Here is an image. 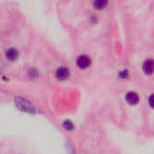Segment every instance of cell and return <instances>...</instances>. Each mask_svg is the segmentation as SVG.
I'll list each match as a JSON object with an SVG mask.
<instances>
[{
  "label": "cell",
  "mask_w": 154,
  "mask_h": 154,
  "mask_svg": "<svg viewBox=\"0 0 154 154\" xmlns=\"http://www.w3.org/2000/svg\"><path fill=\"white\" fill-rule=\"evenodd\" d=\"M107 4L108 3L106 1H102V0L96 1V2H94V7L96 9H104L107 5Z\"/></svg>",
  "instance_id": "7"
},
{
  "label": "cell",
  "mask_w": 154,
  "mask_h": 154,
  "mask_svg": "<svg viewBox=\"0 0 154 154\" xmlns=\"http://www.w3.org/2000/svg\"><path fill=\"white\" fill-rule=\"evenodd\" d=\"M126 101L131 105H135L139 102V96L135 92H128L125 97Z\"/></svg>",
  "instance_id": "5"
},
{
  "label": "cell",
  "mask_w": 154,
  "mask_h": 154,
  "mask_svg": "<svg viewBox=\"0 0 154 154\" xmlns=\"http://www.w3.org/2000/svg\"><path fill=\"white\" fill-rule=\"evenodd\" d=\"M77 64L80 69H87L90 66L91 60L88 56L87 55H80L77 59Z\"/></svg>",
  "instance_id": "2"
},
{
  "label": "cell",
  "mask_w": 154,
  "mask_h": 154,
  "mask_svg": "<svg viewBox=\"0 0 154 154\" xmlns=\"http://www.w3.org/2000/svg\"><path fill=\"white\" fill-rule=\"evenodd\" d=\"M15 104L16 106L25 112H29V113H33L34 112V107L32 106V105H31L27 100L22 99V98H16L15 99Z\"/></svg>",
  "instance_id": "1"
},
{
  "label": "cell",
  "mask_w": 154,
  "mask_h": 154,
  "mask_svg": "<svg viewBox=\"0 0 154 154\" xmlns=\"http://www.w3.org/2000/svg\"><path fill=\"white\" fill-rule=\"evenodd\" d=\"M143 71L145 74L151 75L153 72V60L152 59H149L144 61L143 66Z\"/></svg>",
  "instance_id": "4"
},
{
  "label": "cell",
  "mask_w": 154,
  "mask_h": 154,
  "mask_svg": "<svg viewBox=\"0 0 154 154\" xmlns=\"http://www.w3.org/2000/svg\"><path fill=\"white\" fill-rule=\"evenodd\" d=\"M69 76V71L65 67H60L56 70V78L60 80H65Z\"/></svg>",
  "instance_id": "3"
},
{
  "label": "cell",
  "mask_w": 154,
  "mask_h": 154,
  "mask_svg": "<svg viewBox=\"0 0 154 154\" xmlns=\"http://www.w3.org/2000/svg\"><path fill=\"white\" fill-rule=\"evenodd\" d=\"M152 98H153V96L152 95V96L150 97V99H149V103H150L151 107H152Z\"/></svg>",
  "instance_id": "9"
},
{
  "label": "cell",
  "mask_w": 154,
  "mask_h": 154,
  "mask_svg": "<svg viewBox=\"0 0 154 154\" xmlns=\"http://www.w3.org/2000/svg\"><path fill=\"white\" fill-rule=\"evenodd\" d=\"M63 127H64L66 130H68V131H71V130H73L74 125H73V124H72L70 121H65V122L63 123Z\"/></svg>",
  "instance_id": "8"
},
{
  "label": "cell",
  "mask_w": 154,
  "mask_h": 154,
  "mask_svg": "<svg viewBox=\"0 0 154 154\" xmlns=\"http://www.w3.org/2000/svg\"><path fill=\"white\" fill-rule=\"evenodd\" d=\"M5 57L9 60H15L18 58V51L14 48L7 49L5 51Z\"/></svg>",
  "instance_id": "6"
}]
</instances>
